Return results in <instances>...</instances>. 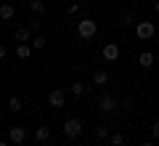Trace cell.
I'll list each match as a JSON object with an SVG mask.
<instances>
[{
  "mask_svg": "<svg viewBox=\"0 0 159 146\" xmlns=\"http://www.w3.org/2000/svg\"><path fill=\"white\" fill-rule=\"evenodd\" d=\"M101 53H103L106 61H114V59H119V45H117V43H106Z\"/></svg>",
  "mask_w": 159,
  "mask_h": 146,
  "instance_id": "cell-6",
  "label": "cell"
},
{
  "mask_svg": "<svg viewBox=\"0 0 159 146\" xmlns=\"http://www.w3.org/2000/svg\"><path fill=\"white\" fill-rule=\"evenodd\" d=\"M0 24H3V19H0Z\"/></svg>",
  "mask_w": 159,
  "mask_h": 146,
  "instance_id": "cell-28",
  "label": "cell"
},
{
  "mask_svg": "<svg viewBox=\"0 0 159 146\" xmlns=\"http://www.w3.org/2000/svg\"><path fill=\"white\" fill-rule=\"evenodd\" d=\"M138 64H141L143 69H148V67H154V53H151V51H143L141 56H138Z\"/></svg>",
  "mask_w": 159,
  "mask_h": 146,
  "instance_id": "cell-10",
  "label": "cell"
},
{
  "mask_svg": "<svg viewBox=\"0 0 159 146\" xmlns=\"http://www.w3.org/2000/svg\"><path fill=\"white\" fill-rule=\"evenodd\" d=\"M143 146H154V144H151V141H146V144H143Z\"/></svg>",
  "mask_w": 159,
  "mask_h": 146,
  "instance_id": "cell-25",
  "label": "cell"
},
{
  "mask_svg": "<svg viewBox=\"0 0 159 146\" xmlns=\"http://www.w3.org/2000/svg\"><path fill=\"white\" fill-rule=\"evenodd\" d=\"M151 135H154V138H159V122L151 125Z\"/></svg>",
  "mask_w": 159,
  "mask_h": 146,
  "instance_id": "cell-22",
  "label": "cell"
},
{
  "mask_svg": "<svg viewBox=\"0 0 159 146\" xmlns=\"http://www.w3.org/2000/svg\"><path fill=\"white\" fill-rule=\"evenodd\" d=\"M64 135L66 138H80L82 135V120H77V117H69L66 122H64Z\"/></svg>",
  "mask_w": 159,
  "mask_h": 146,
  "instance_id": "cell-2",
  "label": "cell"
},
{
  "mask_svg": "<svg viewBox=\"0 0 159 146\" xmlns=\"http://www.w3.org/2000/svg\"><path fill=\"white\" fill-rule=\"evenodd\" d=\"M154 11H157V13H159V0H157V6H154Z\"/></svg>",
  "mask_w": 159,
  "mask_h": 146,
  "instance_id": "cell-24",
  "label": "cell"
},
{
  "mask_svg": "<svg viewBox=\"0 0 159 146\" xmlns=\"http://www.w3.org/2000/svg\"><path fill=\"white\" fill-rule=\"evenodd\" d=\"M24 138H27V130L24 128H11L8 130V141H11V144H24Z\"/></svg>",
  "mask_w": 159,
  "mask_h": 146,
  "instance_id": "cell-7",
  "label": "cell"
},
{
  "mask_svg": "<svg viewBox=\"0 0 159 146\" xmlns=\"http://www.w3.org/2000/svg\"><path fill=\"white\" fill-rule=\"evenodd\" d=\"M34 141H37V144L51 141V128H34Z\"/></svg>",
  "mask_w": 159,
  "mask_h": 146,
  "instance_id": "cell-8",
  "label": "cell"
},
{
  "mask_svg": "<svg viewBox=\"0 0 159 146\" xmlns=\"http://www.w3.org/2000/svg\"><path fill=\"white\" fill-rule=\"evenodd\" d=\"M96 138H98V141L109 138V128H98V130H96Z\"/></svg>",
  "mask_w": 159,
  "mask_h": 146,
  "instance_id": "cell-19",
  "label": "cell"
},
{
  "mask_svg": "<svg viewBox=\"0 0 159 146\" xmlns=\"http://www.w3.org/2000/svg\"><path fill=\"white\" fill-rule=\"evenodd\" d=\"M8 109H11L13 114H19L24 109V104H21V98H19V96H11V98H8Z\"/></svg>",
  "mask_w": 159,
  "mask_h": 146,
  "instance_id": "cell-12",
  "label": "cell"
},
{
  "mask_svg": "<svg viewBox=\"0 0 159 146\" xmlns=\"http://www.w3.org/2000/svg\"><path fill=\"white\" fill-rule=\"evenodd\" d=\"M114 106H117V98H114L111 93H103L101 98H98V109H101L103 114H109V112H114Z\"/></svg>",
  "mask_w": 159,
  "mask_h": 146,
  "instance_id": "cell-4",
  "label": "cell"
},
{
  "mask_svg": "<svg viewBox=\"0 0 159 146\" xmlns=\"http://www.w3.org/2000/svg\"><path fill=\"white\" fill-rule=\"evenodd\" d=\"M16 56L21 59V61H24V59H29V56H32V45H29V43H19L16 45Z\"/></svg>",
  "mask_w": 159,
  "mask_h": 146,
  "instance_id": "cell-9",
  "label": "cell"
},
{
  "mask_svg": "<svg viewBox=\"0 0 159 146\" xmlns=\"http://www.w3.org/2000/svg\"><path fill=\"white\" fill-rule=\"evenodd\" d=\"M45 43H48V40L43 37V35H37V37H34L29 45H32V51H43V48H45Z\"/></svg>",
  "mask_w": 159,
  "mask_h": 146,
  "instance_id": "cell-15",
  "label": "cell"
},
{
  "mask_svg": "<svg viewBox=\"0 0 159 146\" xmlns=\"http://www.w3.org/2000/svg\"><path fill=\"white\" fill-rule=\"evenodd\" d=\"M13 37H16V43H27V40H29V29H24V27H16Z\"/></svg>",
  "mask_w": 159,
  "mask_h": 146,
  "instance_id": "cell-13",
  "label": "cell"
},
{
  "mask_svg": "<svg viewBox=\"0 0 159 146\" xmlns=\"http://www.w3.org/2000/svg\"><path fill=\"white\" fill-rule=\"evenodd\" d=\"M111 146H125V135H122V133H114L111 135Z\"/></svg>",
  "mask_w": 159,
  "mask_h": 146,
  "instance_id": "cell-18",
  "label": "cell"
},
{
  "mask_svg": "<svg viewBox=\"0 0 159 146\" xmlns=\"http://www.w3.org/2000/svg\"><path fill=\"white\" fill-rule=\"evenodd\" d=\"M96 32H98V24L93 21V19H82V21L77 24V35L82 40H90V37H96Z\"/></svg>",
  "mask_w": 159,
  "mask_h": 146,
  "instance_id": "cell-1",
  "label": "cell"
},
{
  "mask_svg": "<svg viewBox=\"0 0 159 146\" xmlns=\"http://www.w3.org/2000/svg\"><path fill=\"white\" fill-rule=\"evenodd\" d=\"M69 90H72V96H77V98H80V96L85 93V85H82V82L77 80V82H72V85H69Z\"/></svg>",
  "mask_w": 159,
  "mask_h": 146,
  "instance_id": "cell-16",
  "label": "cell"
},
{
  "mask_svg": "<svg viewBox=\"0 0 159 146\" xmlns=\"http://www.w3.org/2000/svg\"><path fill=\"white\" fill-rule=\"evenodd\" d=\"M0 122H3V112H0Z\"/></svg>",
  "mask_w": 159,
  "mask_h": 146,
  "instance_id": "cell-27",
  "label": "cell"
},
{
  "mask_svg": "<svg viewBox=\"0 0 159 146\" xmlns=\"http://www.w3.org/2000/svg\"><path fill=\"white\" fill-rule=\"evenodd\" d=\"M122 24H133V16H130V13H127V11L122 13Z\"/></svg>",
  "mask_w": 159,
  "mask_h": 146,
  "instance_id": "cell-21",
  "label": "cell"
},
{
  "mask_svg": "<svg viewBox=\"0 0 159 146\" xmlns=\"http://www.w3.org/2000/svg\"><path fill=\"white\" fill-rule=\"evenodd\" d=\"M8 56V51H6V45H0V59H6Z\"/></svg>",
  "mask_w": 159,
  "mask_h": 146,
  "instance_id": "cell-23",
  "label": "cell"
},
{
  "mask_svg": "<svg viewBox=\"0 0 159 146\" xmlns=\"http://www.w3.org/2000/svg\"><path fill=\"white\" fill-rule=\"evenodd\" d=\"M48 104H51V106H56V109H61L64 104H66V93H64V90H51V93H48Z\"/></svg>",
  "mask_w": 159,
  "mask_h": 146,
  "instance_id": "cell-5",
  "label": "cell"
},
{
  "mask_svg": "<svg viewBox=\"0 0 159 146\" xmlns=\"http://www.w3.org/2000/svg\"><path fill=\"white\" fill-rule=\"evenodd\" d=\"M29 8H32V13H43V11H45V3H43V0H32Z\"/></svg>",
  "mask_w": 159,
  "mask_h": 146,
  "instance_id": "cell-17",
  "label": "cell"
},
{
  "mask_svg": "<svg viewBox=\"0 0 159 146\" xmlns=\"http://www.w3.org/2000/svg\"><path fill=\"white\" fill-rule=\"evenodd\" d=\"M13 6L11 3H3V6H0V19H3V21H8V19H13Z\"/></svg>",
  "mask_w": 159,
  "mask_h": 146,
  "instance_id": "cell-11",
  "label": "cell"
},
{
  "mask_svg": "<svg viewBox=\"0 0 159 146\" xmlns=\"http://www.w3.org/2000/svg\"><path fill=\"white\" fill-rule=\"evenodd\" d=\"M135 35L141 40H151L154 35H157V27H154V21H138L135 24Z\"/></svg>",
  "mask_w": 159,
  "mask_h": 146,
  "instance_id": "cell-3",
  "label": "cell"
},
{
  "mask_svg": "<svg viewBox=\"0 0 159 146\" xmlns=\"http://www.w3.org/2000/svg\"><path fill=\"white\" fill-rule=\"evenodd\" d=\"M122 109H125V112H130V109H133V101H130V98H125V101H122Z\"/></svg>",
  "mask_w": 159,
  "mask_h": 146,
  "instance_id": "cell-20",
  "label": "cell"
},
{
  "mask_svg": "<svg viewBox=\"0 0 159 146\" xmlns=\"http://www.w3.org/2000/svg\"><path fill=\"white\" fill-rule=\"evenodd\" d=\"M0 146H8V144H6V141H0Z\"/></svg>",
  "mask_w": 159,
  "mask_h": 146,
  "instance_id": "cell-26",
  "label": "cell"
},
{
  "mask_svg": "<svg viewBox=\"0 0 159 146\" xmlns=\"http://www.w3.org/2000/svg\"><path fill=\"white\" fill-rule=\"evenodd\" d=\"M93 82H96V85H106L109 82V74L103 72V69H98V72L93 74Z\"/></svg>",
  "mask_w": 159,
  "mask_h": 146,
  "instance_id": "cell-14",
  "label": "cell"
}]
</instances>
